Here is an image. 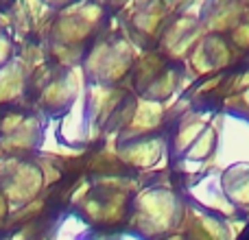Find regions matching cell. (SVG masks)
Masks as SVG:
<instances>
[{
  "label": "cell",
  "instance_id": "obj_1",
  "mask_svg": "<svg viewBox=\"0 0 249 240\" xmlns=\"http://www.w3.org/2000/svg\"><path fill=\"white\" fill-rule=\"evenodd\" d=\"M184 210V194L173 186H142L131 199L129 225L142 240H162L179 232Z\"/></svg>",
  "mask_w": 249,
  "mask_h": 240
},
{
  "label": "cell",
  "instance_id": "obj_2",
  "mask_svg": "<svg viewBox=\"0 0 249 240\" xmlns=\"http://www.w3.org/2000/svg\"><path fill=\"white\" fill-rule=\"evenodd\" d=\"M210 124L219 133V144L208 162V172H223L234 164H249V116L214 112Z\"/></svg>",
  "mask_w": 249,
  "mask_h": 240
},
{
  "label": "cell",
  "instance_id": "obj_3",
  "mask_svg": "<svg viewBox=\"0 0 249 240\" xmlns=\"http://www.w3.org/2000/svg\"><path fill=\"white\" fill-rule=\"evenodd\" d=\"M142 52L131 39L116 37L112 42H99L92 48L86 61V68L92 77L103 86H116L129 79L136 57Z\"/></svg>",
  "mask_w": 249,
  "mask_h": 240
},
{
  "label": "cell",
  "instance_id": "obj_4",
  "mask_svg": "<svg viewBox=\"0 0 249 240\" xmlns=\"http://www.w3.org/2000/svg\"><path fill=\"white\" fill-rule=\"evenodd\" d=\"M238 52L232 48L228 37L223 35H203L199 44L193 48L188 59L184 61V72L193 74L197 81H203L208 77H216L230 70L238 59Z\"/></svg>",
  "mask_w": 249,
  "mask_h": 240
},
{
  "label": "cell",
  "instance_id": "obj_5",
  "mask_svg": "<svg viewBox=\"0 0 249 240\" xmlns=\"http://www.w3.org/2000/svg\"><path fill=\"white\" fill-rule=\"evenodd\" d=\"M247 227V219H221L186 201L179 232L186 240H238Z\"/></svg>",
  "mask_w": 249,
  "mask_h": 240
},
{
  "label": "cell",
  "instance_id": "obj_6",
  "mask_svg": "<svg viewBox=\"0 0 249 240\" xmlns=\"http://www.w3.org/2000/svg\"><path fill=\"white\" fill-rule=\"evenodd\" d=\"M118 162L129 168H136L142 175L168 171V140L164 136L138 137L131 142H123L116 149Z\"/></svg>",
  "mask_w": 249,
  "mask_h": 240
},
{
  "label": "cell",
  "instance_id": "obj_7",
  "mask_svg": "<svg viewBox=\"0 0 249 240\" xmlns=\"http://www.w3.org/2000/svg\"><path fill=\"white\" fill-rule=\"evenodd\" d=\"M203 35L208 33L203 31L201 20H193V17H186L181 13H175L168 20V24L164 26L155 48L166 57V61H181L184 64Z\"/></svg>",
  "mask_w": 249,
  "mask_h": 240
},
{
  "label": "cell",
  "instance_id": "obj_8",
  "mask_svg": "<svg viewBox=\"0 0 249 240\" xmlns=\"http://www.w3.org/2000/svg\"><path fill=\"white\" fill-rule=\"evenodd\" d=\"M177 9H179V4L160 2V0H153V2H146V4H138L127 17L133 29V35L127 39H131L142 51H144L146 44H155V46H158V39H160V35H162L164 26H166L168 20L177 13Z\"/></svg>",
  "mask_w": 249,
  "mask_h": 240
},
{
  "label": "cell",
  "instance_id": "obj_9",
  "mask_svg": "<svg viewBox=\"0 0 249 240\" xmlns=\"http://www.w3.org/2000/svg\"><path fill=\"white\" fill-rule=\"evenodd\" d=\"M184 199L190 201L193 206L210 212V214L221 216V219H238V216H241V212L225 197L223 188H221L219 172H206V175H201L199 179L186 184Z\"/></svg>",
  "mask_w": 249,
  "mask_h": 240
},
{
  "label": "cell",
  "instance_id": "obj_10",
  "mask_svg": "<svg viewBox=\"0 0 249 240\" xmlns=\"http://www.w3.org/2000/svg\"><path fill=\"white\" fill-rule=\"evenodd\" d=\"M166 122V109L158 101L144 99V96L136 94V107H133L131 120L124 127V131L118 137V144L123 142H131L138 137H149L153 136L158 129H162V124Z\"/></svg>",
  "mask_w": 249,
  "mask_h": 240
},
{
  "label": "cell",
  "instance_id": "obj_11",
  "mask_svg": "<svg viewBox=\"0 0 249 240\" xmlns=\"http://www.w3.org/2000/svg\"><path fill=\"white\" fill-rule=\"evenodd\" d=\"M214 112L212 109H190L188 114H184L177 120V129L173 133L171 142H168V153L171 157L179 159L188 153V149L195 144L199 136L203 133V129L212 122Z\"/></svg>",
  "mask_w": 249,
  "mask_h": 240
},
{
  "label": "cell",
  "instance_id": "obj_12",
  "mask_svg": "<svg viewBox=\"0 0 249 240\" xmlns=\"http://www.w3.org/2000/svg\"><path fill=\"white\" fill-rule=\"evenodd\" d=\"M245 2L228 0V2H210L201 20V26L208 35H228L243 20Z\"/></svg>",
  "mask_w": 249,
  "mask_h": 240
},
{
  "label": "cell",
  "instance_id": "obj_13",
  "mask_svg": "<svg viewBox=\"0 0 249 240\" xmlns=\"http://www.w3.org/2000/svg\"><path fill=\"white\" fill-rule=\"evenodd\" d=\"M166 57L158 48H144L133 61V68L129 72V83L133 86L136 94H142L166 68Z\"/></svg>",
  "mask_w": 249,
  "mask_h": 240
},
{
  "label": "cell",
  "instance_id": "obj_14",
  "mask_svg": "<svg viewBox=\"0 0 249 240\" xmlns=\"http://www.w3.org/2000/svg\"><path fill=\"white\" fill-rule=\"evenodd\" d=\"M221 188L238 212H249V164H234L219 172Z\"/></svg>",
  "mask_w": 249,
  "mask_h": 240
},
{
  "label": "cell",
  "instance_id": "obj_15",
  "mask_svg": "<svg viewBox=\"0 0 249 240\" xmlns=\"http://www.w3.org/2000/svg\"><path fill=\"white\" fill-rule=\"evenodd\" d=\"M127 99V92L121 90L116 86H103L96 83L90 90V107H92V116H96L101 120L99 124H105V120L112 118L116 114V109L121 107Z\"/></svg>",
  "mask_w": 249,
  "mask_h": 240
},
{
  "label": "cell",
  "instance_id": "obj_16",
  "mask_svg": "<svg viewBox=\"0 0 249 240\" xmlns=\"http://www.w3.org/2000/svg\"><path fill=\"white\" fill-rule=\"evenodd\" d=\"M179 77H181V70L175 68V66H166L164 72L146 87L142 94L138 96H144V99L151 101H158V103H168L173 96H179Z\"/></svg>",
  "mask_w": 249,
  "mask_h": 240
},
{
  "label": "cell",
  "instance_id": "obj_17",
  "mask_svg": "<svg viewBox=\"0 0 249 240\" xmlns=\"http://www.w3.org/2000/svg\"><path fill=\"white\" fill-rule=\"evenodd\" d=\"M216 144H219V133H216V129L212 124H208L184 157L193 159V162H210L212 155L216 153Z\"/></svg>",
  "mask_w": 249,
  "mask_h": 240
},
{
  "label": "cell",
  "instance_id": "obj_18",
  "mask_svg": "<svg viewBox=\"0 0 249 240\" xmlns=\"http://www.w3.org/2000/svg\"><path fill=\"white\" fill-rule=\"evenodd\" d=\"M228 42L232 44V48L243 55V52H249V22H238L232 31L228 33Z\"/></svg>",
  "mask_w": 249,
  "mask_h": 240
},
{
  "label": "cell",
  "instance_id": "obj_19",
  "mask_svg": "<svg viewBox=\"0 0 249 240\" xmlns=\"http://www.w3.org/2000/svg\"><path fill=\"white\" fill-rule=\"evenodd\" d=\"M223 81H225V74H216V77H208V79H203V81H199V86H195V94H193V99L195 96H208V94H212V92H219L221 90V86H223Z\"/></svg>",
  "mask_w": 249,
  "mask_h": 240
},
{
  "label": "cell",
  "instance_id": "obj_20",
  "mask_svg": "<svg viewBox=\"0 0 249 240\" xmlns=\"http://www.w3.org/2000/svg\"><path fill=\"white\" fill-rule=\"evenodd\" d=\"M162 240H186V238L181 236V234L175 232V234H171V236H166V238H162Z\"/></svg>",
  "mask_w": 249,
  "mask_h": 240
},
{
  "label": "cell",
  "instance_id": "obj_21",
  "mask_svg": "<svg viewBox=\"0 0 249 240\" xmlns=\"http://www.w3.org/2000/svg\"><path fill=\"white\" fill-rule=\"evenodd\" d=\"M243 101H245V107H247V116H249V90L247 92H243Z\"/></svg>",
  "mask_w": 249,
  "mask_h": 240
}]
</instances>
